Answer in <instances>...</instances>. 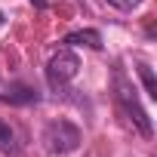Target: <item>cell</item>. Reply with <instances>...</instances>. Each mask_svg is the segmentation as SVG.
<instances>
[{
    "instance_id": "1",
    "label": "cell",
    "mask_w": 157,
    "mask_h": 157,
    "mask_svg": "<svg viewBox=\"0 0 157 157\" xmlns=\"http://www.w3.org/2000/svg\"><path fill=\"white\" fill-rule=\"evenodd\" d=\"M114 105H117V114L139 132V136H145V139H151V117H148V111L142 108V102H139V96H136V86H132V80H126V74L123 71H117L114 74Z\"/></svg>"
},
{
    "instance_id": "2",
    "label": "cell",
    "mask_w": 157,
    "mask_h": 157,
    "mask_svg": "<svg viewBox=\"0 0 157 157\" xmlns=\"http://www.w3.org/2000/svg\"><path fill=\"white\" fill-rule=\"evenodd\" d=\"M77 71H80V59L71 52V46H65V49H59V52L49 59V65H46V83H49L52 90H65L74 77H77Z\"/></svg>"
},
{
    "instance_id": "3",
    "label": "cell",
    "mask_w": 157,
    "mask_h": 157,
    "mask_svg": "<svg viewBox=\"0 0 157 157\" xmlns=\"http://www.w3.org/2000/svg\"><path fill=\"white\" fill-rule=\"evenodd\" d=\"M80 129H77L74 123H68V120H52L49 126H46V132H43V142H46V148L52 151V154H68V151H74L77 145H80Z\"/></svg>"
},
{
    "instance_id": "4",
    "label": "cell",
    "mask_w": 157,
    "mask_h": 157,
    "mask_svg": "<svg viewBox=\"0 0 157 157\" xmlns=\"http://www.w3.org/2000/svg\"><path fill=\"white\" fill-rule=\"evenodd\" d=\"M0 99L10 102V105H31L40 96H37V90H31L25 83H0Z\"/></svg>"
},
{
    "instance_id": "5",
    "label": "cell",
    "mask_w": 157,
    "mask_h": 157,
    "mask_svg": "<svg viewBox=\"0 0 157 157\" xmlns=\"http://www.w3.org/2000/svg\"><path fill=\"white\" fill-rule=\"evenodd\" d=\"M65 43H68V46H90V49H102V34H99V31H93V28H86V31H71V34L65 37Z\"/></svg>"
},
{
    "instance_id": "6",
    "label": "cell",
    "mask_w": 157,
    "mask_h": 157,
    "mask_svg": "<svg viewBox=\"0 0 157 157\" xmlns=\"http://www.w3.org/2000/svg\"><path fill=\"white\" fill-rule=\"evenodd\" d=\"M139 77H142V83H145V93H148L151 99H157V80H154L151 65H139Z\"/></svg>"
},
{
    "instance_id": "7",
    "label": "cell",
    "mask_w": 157,
    "mask_h": 157,
    "mask_svg": "<svg viewBox=\"0 0 157 157\" xmlns=\"http://www.w3.org/2000/svg\"><path fill=\"white\" fill-rule=\"evenodd\" d=\"M0 148L3 151H16V132L6 120H0Z\"/></svg>"
},
{
    "instance_id": "8",
    "label": "cell",
    "mask_w": 157,
    "mask_h": 157,
    "mask_svg": "<svg viewBox=\"0 0 157 157\" xmlns=\"http://www.w3.org/2000/svg\"><path fill=\"white\" fill-rule=\"evenodd\" d=\"M111 6H117V10H136V6H142L145 0H108Z\"/></svg>"
},
{
    "instance_id": "9",
    "label": "cell",
    "mask_w": 157,
    "mask_h": 157,
    "mask_svg": "<svg viewBox=\"0 0 157 157\" xmlns=\"http://www.w3.org/2000/svg\"><path fill=\"white\" fill-rule=\"evenodd\" d=\"M31 3H34V6H40V10H43V6H46V0H31Z\"/></svg>"
},
{
    "instance_id": "10",
    "label": "cell",
    "mask_w": 157,
    "mask_h": 157,
    "mask_svg": "<svg viewBox=\"0 0 157 157\" xmlns=\"http://www.w3.org/2000/svg\"><path fill=\"white\" fill-rule=\"evenodd\" d=\"M0 25H3V13H0Z\"/></svg>"
}]
</instances>
